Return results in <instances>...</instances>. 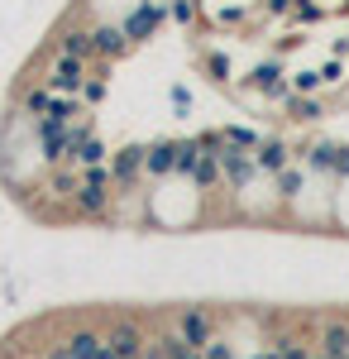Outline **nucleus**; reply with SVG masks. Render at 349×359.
Listing matches in <instances>:
<instances>
[{
    "mask_svg": "<svg viewBox=\"0 0 349 359\" xmlns=\"http://www.w3.org/2000/svg\"><path fill=\"white\" fill-rule=\"evenodd\" d=\"M264 10H268V15H287V10H296V0H268Z\"/></svg>",
    "mask_w": 349,
    "mask_h": 359,
    "instance_id": "nucleus-28",
    "label": "nucleus"
},
{
    "mask_svg": "<svg viewBox=\"0 0 349 359\" xmlns=\"http://www.w3.org/2000/svg\"><path fill=\"white\" fill-rule=\"evenodd\" d=\"M53 101H57L53 86H48V82H34V86H25V96H20V111H25L29 120H39V115L53 111Z\"/></svg>",
    "mask_w": 349,
    "mask_h": 359,
    "instance_id": "nucleus-12",
    "label": "nucleus"
},
{
    "mask_svg": "<svg viewBox=\"0 0 349 359\" xmlns=\"http://www.w3.org/2000/svg\"><path fill=\"white\" fill-rule=\"evenodd\" d=\"M340 77H345V62H340V57H335V62H325V67H321V82H340Z\"/></svg>",
    "mask_w": 349,
    "mask_h": 359,
    "instance_id": "nucleus-27",
    "label": "nucleus"
},
{
    "mask_svg": "<svg viewBox=\"0 0 349 359\" xmlns=\"http://www.w3.org/2000/svg\"><path fill=\"white\" fill-rule=\"evenodd\" d=\"M172 106H177V111H187V106H191V96H187V86H172Z\"/></svg>",
    "mask_w": 349,
    "mask_h": 359,
    "instance_id": "nucleus-29",
    "label": "nucleus"
},
{
    "mask_svg": "<svg viewBox=\"0 0 349 359\" xmlns=\"http://www.w3.org/2000/svg\"><path fill=\"white\" fill-rule=\"evenodd\" d=\"M86 77H91V62L86 57H67V53H53L48 72H43V82L53 86L57 96H81Z\"/></svg>",
    "mask_w": 349,
    "mask_h": 359,
    "instance_id": "nucleus-3",
    "label": "nucleus"
},
{
    "mask_svg": "<svg viewBox=\"0 0 349 359\" xmlns=\"http://www.w3.org/2000/svg\"><path fill=\"white\" fill-rule=\"evenodd\" d=\"M345 359H349V355H345Z\"/></svg>",
    "mask_w": 349,
    "mask_h": 359,
    "instance_id": "nucleus-35",
    "label": "nucleus"
},
{
    "mask_svg": "<svg viewBox=\"0 0 349 359\" xmlns=\"http://www.w3.org/2000/svg\"><path fill=\"white\" fill-rule=\"evenodd\" d=\"M282 82H287V77H282V62H278V57H273V62H259V67L249 72V86H254V91H264V96H273Z\"/></svg>",
    "mask_w": 349,
    "mask_h": 359,
    "instance_id": "nucleus-16",
    "label": "nucleus"
},
{
    "mask_svg": "<svg viewBox=\"0 0 349 359\" xmlns=\"http://www.w3.org/2000/svg\"><path fill=\"white\" fill-rule=\"evenodd\" d=\"M167 20H177L182 29L196 25V0H167Z\"/></svg>",
    "mask_w": 349,
    "mask_h": 359,
    "instance_id": "nucleus-22",
    "label": "nucleus"
},
{
    "mask_svg": "<svg viewBox=\"0 0 349 359\" xmlns=\"http://www.w3.org/2000/svg\"><path fill=\"white\" fill-rule=\"evenodd\" d=\"M106 67H110V62H101V72H91V77H86V86H81V101H86V111H91V106H101V101L110 96Z\"/></svg>",
    "mask_w": 349,
    "mask_h": 359,
    "instance_id": "nucleus-18",
    "label": "nucleus"
},
{
    "mask_svg": "<svg viewBox=\"0 0 349 359\" xmlns=\"http://www.w3.org/2000/svg\"><path fill=\"white\" fill-rule=\"evenodd\" d=\"M144 149H149L144 158H149V177H153V182H163V177L177 172V139H153V144H144Z\"/></svg>",
    "mask_w": 349,
    "mask_h": 359,
    "instance_id": "nucleus-9",
    "label": "nucleus"
},
{
    "mask_svg": "<svg viewBox=\"0 0 349 359\" xmlns=\"http://www.w3.org/2000/svg\"><path fill=\"white\" fill-rule=\"evenodd\" d=\"M144 359H167V350H163V340H149V350H144Z\"/></svg>",
    "mask_w": 349,
    "mask_h": 359,
    "instance_id": "nucleus-30",
    "label": "nucleus"
},
{
    "mask_svg": "<svg viewBox=\"0 0 349 359\" xmlns=\"http://www.w3.org/2000/svg\"><path fill=\"white\" fill-rule=\"evenodd\" d=\"M62 345H67V355H72V359H96V355H101V345H106V331L81 326V331H72Z\"/></svg>",
    "mask_w": 349,
    "mask_h": 359,
    "instance_id": "nucleus-13",
    "label": "nucleus"
},
{
    "mask_svg": "<svg viewBox=\"0 0 349 359\" xmlns=\"http://www.w3.org/2000/svg\"><path fill=\"white\" fill-rule=\"evenodd\" d=\"M301 192H306V172H301V168H282V172H278V196H282V201H296Z\"/></svg>",
    "mask_w": 349,
    "mask_h": 359,
    "instance_id": "nucleus-20",
    "label": "nucleus"
},
{
    "mask_svg": "<svg viewBox=\"0 0 349 359\" xmlns=\"http://www.w3.org/2000/svg\"><path fill=\"white\" fill-rule=\"evenodd\" d=\"M172 331L182 335L191 350H206V345L215 340V316H211V306H177Z\"/></svg>",
    "mask_w": 349,
    "mask_h": 359,
    "instance_id": "nucleus-5",
    "label": "nucleus"
},
{
    "mask_svg": "<svg viewBox=\"0 0 349 359\" xmlns=\"http://www.w3.org/2000/svg\"><path fill=\"white\" fill-rule=\"evenodd\" d=\"M115 182H110V163L106 168H86L81 172V187L72 196V211L81 221H110L115 216Z\"/></svg>",
    "mask_w": 349,
    "mask_h": 359,
    "instance_id": "nucleus-1",
    "label": "nucleus"
},
{
    "mask_svg": "<svg viewBox=\"0 0 349 359\" xmlns=\"http://www.w3.org/2000/svg\"><path fill=\"white\" fill-rule=\"evenodd\" d=\"M149 149L144 144H120L115 154H110V182H115V192L120 196H130L149 177V158H144Z\"/></svg>",
    "mask_w": 349,
    "mask_h": 359,
    "instance_id": "nucleus-2",
    "label": "nucleus"
},
{
    "mask_svg": "<svg viewBox=\"0 0 349 359\" xmlns=\"http://www.w3.org/2000/svg\"><path fill=\"white\" fill-rule=\"evenodd\" d=\"M321 355H330V359L349 355V321H325L321 326Z\"/></svg>",
    "mask_w": 349,
    "mask_h": 359,
    "instance_id": "nucleus-15",
    "label": "nucleus"
},
{
    "mask_svg": "<svg viewBox=\"0 0 349 359\" xmlns=\"http://www.w3.org/2000/svg\"><path fill=\"white\" fill-rule=\"evenodd\" d=\"M91 43H96V57L101 62H115V57H125L135 43H130V34H125V25H91Z\"/></svg>",
    "mask_w": 349,
    "mask_h": 359,
    "instance_id": "nucleus-7",
    "label": "nucleus"
},
{
    "mask_svg": "<svg viewBox=\"0 0 349 359\" xmlns=\"http://www.w3.org/2000/svg\"><path fill=\"white\" fill-rule=\"evenodd\" d=\"M345 10H349V0H345Z\"/></svg>",
    "mask_w": 349,
    "mask_h": 359,
    "instance_id": "nucleus-34",
    "label": "nucleus"
},
{
    "mask_svg": "<svg viewBox=\"0 0 349 359\" xmlns=\"http://www.w3.org/2000/svg\"><path fill=\"white\" fill-rule=\"evenodd\" d=\"M201 355H206V359H240V355H235V345H230L225 335H215V340L206 345V350H201Z\"/></svg>",
    "mask_w": 349,
    "mask_h": 359,
    "instance_id": "nucleus-25",
    "label": "nucleus"
},
{
    "mask_svg": "<svg viewBox=\"0 0 349 359\" xmlns=\"http://www.w3.org/2000/svg\"><path fill=\"white\" fill-rule=\"evenodd\" d=\"M196 192H211V187H220L225 182V168H220V154H201V163L191 168V177H187Z\"/></svg>",
    "mask_w": 349,
    "mask_h": 359,
    "instance_id": "nucleus-14",
    "label": "nucleus"
},
{
    "mask_svg": "<svg viewBox=\"0 0 349 359\" xmlns=\"http://www.w3.org/2000/svg\"><path fill=\"white\" fill-rule=\"evenodd\" d=\"M321 15H325V10L316 5V0H296V10H292V20H296V25H316Z\"/></svg>",
    "mask_w": 349,
    "mask_h": 359,
    "instance_id": "nucleus-24",
    "label": "nucleus"
},
{
    "mask_svg": "<svg viewBox=\"0 0 349 359\" xmlns=\"http://www.w3.org/2000/svg\"><path fill=\"white\" fill-rule=\"evenodd\" d=\"M163 20H167V0H135L130 15H125L120 25H125V34H130V43H149V39L163 29Z\"/></svg>",
    "mask_w": 349,
    "mask_h": 359,
    "instance_id": "nucleus-4",
    "label": "nucleus"
},
{
    "mask_svg": "<svg viewBox=\"0 0 349 359\" xmlns=\"http://www.w3.org/2000/svg\"><path fill=\"white\" fill-rule=\"evenodd\" d=\"M206 72H211L215 82H225V77H230V57H220V53H211V57H206Z\"/></svg>",
    "mask_w": 349,
    "mask_h": 359,
    "instance_id": "nucleus-26",
    "label": "nucleus"
},
{
    "mask_svg": "<svg viewBox=\"0 0 349 359\" xmlns=\"http://www.w3.org/2000/svg\"><path fill=\"white\" fill-rule=\"evenodd\" d=\"M325 115V106L316 101V96H296L292 91V101H287V120H296V125H316Z\"/></svg>",
    "mask_w": 349,
    "mask_h": 359,
    "instance_id": "nucleus-17",
    "label": "nucleus"
},
{
    "mask_svg": "<svg viewBox=\"0 0 349 359\" xmlns=\"http://www.w3.org/2000/svg\"><path fill=\"white\" fill-rule=\"evenodd\" d=\"M48 359H72V355H67V345H53V350H48Z\"/></svg>",
    "mask_w": 349,
    "mask_h": 359,
    "instance_id": "nucleus-31",
    "label": "nucleus"
},
{
    "mask_svg": "<svg viewBox=\"0 0 349 359\" xmlns=\"http://www.w3.org/2000/svg\"><path fill=\"white\" fill-rule=\"evenodd\" d=\"M106 345L120 359H144V350H149V331L139 326L135 316H115L110 331H106Z\"/></svg>",
    "mask_w": 349,
    "mask_h": 359,
    "instance_id": "nucleus-6",
    "label": "nucleus"
},
{
    "mask_svg": "<svg viewBox=\"0 0 349 359\" xmlns=\"http://www.w3.org/2000/svg\"><path fill=\"white\" fill-rule=\"evenodd\" d=\"M292 158H296V149H292V144H282V139H264V144L254 149V163H259L264 177H278L282 168H292Z\"/></svg>",
    "mask_w": 349,
    "mask_h": 359,
    "instance_id": "nucleus-8",
    "label": "nucleus"
},
{
    "mask_svg": "<svg viewBox=\"0 0 349 359\" xmlns=\"http://www.w3.org/2000/svg\"><path fill=\"white\" fill-rule=\"evenodd\" d=\"M187 359H206V355H201V350H196V355H187Z\"/></svg>",
    "mask_w": 349,
    "mask_h": 359,
    "instance_id": "nucleus-32",
    "label": "nucleus"
},
{
    "mask_svg": "<svg viewBox=\"0 0 349 359\" xmlns=\"http://www.w3.org/2000/svg\"><path fill=\"white\" fill-rule=\"evenodd\" d=\"M287 82H292V91H296V96H316V86H321V72L301 67V72H292V77H287Z\"/></svg>",
    "mask_w": 349,
    "mask_h": 359,
    "instance_id": "nucleus-23",
    "label": "nucleus"
},
{
    "mask_svg": "<svg viewBox=\"0 0 349 359\" xmlns=\"http://www.w3.org/2000/svg\"><path fill=\"white\" fill-rule=\"evenodd\" d=\"M311 359H330V355H311Z\"/></svg>",
    "mask_w": 349,
    "mask_h": 359,
    "instance_id": "nucleus-33",
    "label": "nucleus"
},
{
    "mask_svg": "<svg viewBox=\"0 0 349 359\" xmlns=\"http://www.w3.org/2000/svg\"><path fill=\"white\" fill-rule=\"evenodd\" d=\"M53 53H67V57H96V43H91V29H81V25H67V29H57V43H53Z\"/></svg>",
    "mask_w": 349,
    "mask_h": 359,
    "instance_id": "nucleus-10",
    "label": "nucleus"
},
{
    "mask_svg": "<svg viewBox=\"0 0 349 359\" xmlns=\"http://www.w3.org/2000/svg\"><path fill=\"white\" fill-rule=\"evenodd\" d=\"M220 135H225V144H235V149H249V154H254V149L264 144V135H254L249 125H225Z\"/></svg>",
    "mask_w": 349,
    "mask_h": 359,
    "instance_id": "nucleus-21",
    "label": "nucleus"
},
{
    "mask_svg": "<svg viewBox=\"0 0 349 359\" xmlns=\"http://www.w3.org/2000/svg\"><path fill=\"white\" fill-rule=\"evenodd\" d=\"M201 139H177V177H191V168L201 163Z\"/></svg>",
    "mask_w": 349,
    "mask_h": 359,
    "instance_id": "nucleus-19",
    "label": "nucleus"
},
{
    "mask_svg": "<svg viewBox=\"0 0 349 359\" xmlns=\"http://www.w3.org/2000/svg\"><path fill=\"white\" fill-rule=\"evenodd\" d=\"M110 154H115V149H110L106 139L91 135V139H81L77 149H72V168H77V172H86V168H106Z\"/></svg>",
    "mask_w": 349,
    "mask_h": 359,
    "instance_id": "nucleus-11",
    "label": "nucleus"
}]
</instances>
